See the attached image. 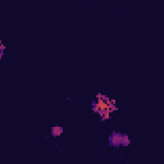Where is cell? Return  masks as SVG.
Listing matches in <instances>:
<instances>
[{"label":"cell","instance_id":"1","mask_svg":"<svg viewBox=\"0 0 164 164\" xmlns=\"http://www.w3.org/2000/svg\"><path fill=\"white\" fill-rule=\"evenodd\" d=\"M121 140H122V132L113 131V132L109 134V136H108V145L117 150L121 148Z\"/></svg>","mask_w":164,"mask_h":164},{"label":"cell","instance_id":"2","mask_svg":"<svg viewBox=\"0 0 164 164\" xmlns=\"http://www.w3.org/2000/svg\"><path fill=\"white\" fill-rule=\"evenodd\" d=\"M63 134H64V127L63 126H60V124L51 126V128H50V136L53 138H59V137H62Z\"/></svg>","mask_w":164,"mask_h":164},{"label":"cell","instance_id":"3","mask_svg":"<svg viewBox=\"0 0 164 164\" xmlns=\"http://www.w3.org/2000/svg\"><path fill=\"white\" fill-rule=\"evenodd\" d=\"M132 141H131V137L127 134H122V140H121V148H128Z\"/></svg>","mask_w":164,"mask_h":164},{"label":"cell","instance_id":"4","mask_svg":"<svg viewBox=\"0 0 164 164\" xmlns=\"http://www.w3.org/2000/svg\"><path fill=\"white\" fill-rule=\"evenodd\" d=\"M5 50H7V46L3 42V40H0V60H2L5 55Z\"/></svg>","mask_w":164,"mask_h":164},{"label":"cell","instance_id":"5","mask_svg":"<svg viewBox=\"0 0 164 164\" xmlns=\"http://www.w3.org/2000/svg\"><path fill=\"white\" fill-rule=\"evenodd\" d=\"M65 100H67V101H71V100H72V97H71V96H67V99H65Z\"/></svg>","mask_w":164,"mask_h":164}]
</instances>
